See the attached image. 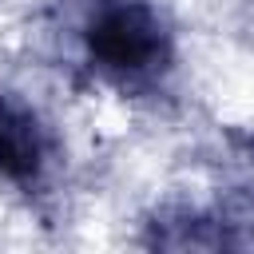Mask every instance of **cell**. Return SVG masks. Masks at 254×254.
Segmentation results:
<instances>
[{
  "instance_id": "6da1fadb",
  "label": "cell",
  "mask_w": 254,
  "mask_h": 254,
  "mask_svg": "<svg viewBox=\"0 0 254 254\" xmlns=\"http://www.w3.org/2000/svg\"><path fill=\"white\" fill-rule=\"evenodd\" d=\"M87 48L111 75H147L163 60V24L143 0H103L87 24Z\"/></svg>"
},
{
  "instance_id": "7a4b0ae2",
  "label": "cell",
  "mask_w": 254,
  "mask_h": 254,
  "mask_svg": "<svg viewBox=\"0 0 254 254\" xmlns=\"http://www.w3.org/2000/svg\"><path fill=\"white\" fill-rule=\"evenodd\" d=\"M44 167V135L32 111L0 99V175L12 183L36 179Z\"/></svg>"
}]
</instances>
